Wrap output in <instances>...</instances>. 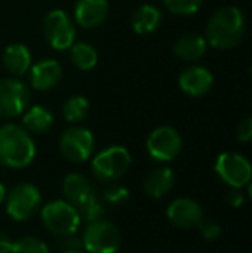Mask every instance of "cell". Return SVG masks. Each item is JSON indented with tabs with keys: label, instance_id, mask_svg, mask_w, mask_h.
<instances>
[{
	"label": "cell",
	"instance_id": "32",
	"mask_svg": "<svg viewBox=\"0 0 252 253\" xmlns=\"http://www.w3.org/2000/svg\"><path fill=\"white\" fill-rule=\"evenodd\" d=\"M12 243L14 241L10 240L5 233L0 231V253H10L12 252Z\"/></svg>",
	"mask_w": 252,
	"mask_h": 253
},
{
	"label": "cell",
	"instance_id": "26",
	"mask_svg": "<svg viewBox=\"0 0 252 253\" xmlns=\"http://www.w3.org/2000/svg\"><path fill=\"white\" fill-rule=\"evenodd\" d=\"M10 253H50V250L40 238L23 236L12 243V252Z\"/></svg>",
	"mask_w": 252,
	"mask_h": 253
},
{
	"label": "cell",
	"instance_id": "22",
	"mask_svg": "<svg viewBox=\"0 0 252 253\" xmlns=\"http://www.w3.org/2000/svg\"><path fill=\"white\" fill-rule=\"evenodd\" d=\"M69 59H71V64H73L76 69L92 71L97 66L99 53L92 45L80 42V43H73L69 47Z\"/></svg>",
	"mask_w": 252,
	"mask_h": 253
},
{
	"label": "cell",
	"instance_id": "15",
	"mask_svg": "<svg viewBox=\"0 0 252 253\" xmlns=\"http://www.w3.org/2000/svg\"><path fill=\"white\" fill-rule=\"evenodd\" d=\"M62 78V67L57 60L54 59H44L38 60L37 64L31 66L30 73V83L31 88L38 91L52 90L59 84Z\"/></svg>",
	"mask_w": 252,
	"mask_h": 253
},
{
	"label": "cell",
	"instance_id": "20",
	"mask_svg": "<svg viewBox=\"0 0 252 253\" xmlns=\"http://www.w3.org/2000/svg\"><path fill=\"white\" fill-rule=\"evenodd\" d=\"M205 50H207V42L202 35L197 33L183 35L175 42V47H173L175 55L187 62H195V60L202 59Z\"/></svg>",
	"mask_w": 252,
	"mask_h": 253
},
{
	"label": "cell",
	"instance_id": "3",
	"mask_svg": "<svg viewBox=\"0 0 252 253\" xmlns=\"http://www.w3.org/2000/svg\"><path fill=\"white\" fill-rule=\"evenodd\" d=\"M3 202L9 217L17 222L33 219L42 209L40 190L31 183H17L9 193H5Z\"/></svg>",
	"mask_w": 252,
	"mask_h": 253
},
{
	"label": "cell",
	"instance_id": "7",
	"mask_svg": "<svg viewBox=\"0 0 252 253\" xmlns=\"http://www.w3.org/2000/svg\"><path fill=\"white\" fill-rule=\"evenodd\" d=\"M216 174L223 183H226L230 188H246L251 183L252 167L247 157L237 152H225L219 153L216 159Z\"/></svg>",
	"mask_w": 252,
	"mask_h": 253
},
{
	"label": "cell",
	"instance_id": "16",
	"mask_svg": "<svg viewBox=\"0 0 252 253\" xmlns=\"http://www.w3.org/2000/svg\"><path fill=\"white\" fill-rule=\"evenodd\" d=\"M175 186V174L169 167H155V169L149 170V174L144 179V191L147 197L154 198V200H161L164 198L169 191Z\"/></svg>",
	"mask_w": 252,
	"mask_h": 253
},
{
	"label": "cell",
	"instance_id": "25",
	"mask_svg": "<svg viewBox=\"0 0 252 253\" xmlns=\"http://www.w3.org/2000/svg\"><path fill=\"white\" fill-rule=\"evenodd\" d=\"M161 2L175 16H192L201 9L204 0H161Z\"/></svg>",
	"mask_w": 252,
	"mask_h": 253
},
{
	"label": "cell",
	"instance_id": "28",
	"mask_svg": "<svg viewBox=\"0 0 252 253\" xmlns=\"http://www.w3.org/2000/svg\"><path fill=\"white\" fill-rule=\"evenodd\" d=\"M197 227H199V231H201L202 238H205V240H209V241L216 240V238L221 234V227H219V224L212 219H204V217H202L201 222L197 224Z\"/></svg>",
	"mask_w": 252,
	"mask_h": 253
},
{
	"label": "cell",
	"instance_id": "29",
	"mask_svg": "<svg viewBox=\"0 0 252 253\" xmlns=\"http://www.w3.org/2000/svg\"><path fill=\"white\" fill-rule=\"evenodd\" d=\"M57 248H61L62 252L81 250V248H83V243H81V238H78L76 233H73V234H66V236H59Z\"/></svg>",
	"mask_w": 252,
	"mask_h": 253
},
{
	"label": "cell",
	"instance_id": "17",
	"mask_svg": "<svg viewBox=\"0 0 252 253\" xmlns=\"http://www.w3.org/2000/svg\"><path fill=\"white\" fill-rule=\"evenodd\" d=\"M162 12L152 3L137 7L131 14V28L137 35H151L161 26Z\"/></svg>",
	"mask_w": 252,
	"mask_h": 253
},
{
	"label": "cell",
	"instance_id": "18",
	"mask_svg": "<svg viewBox=\"0 0 252 253\" xmlns=\"http://www.w3.org/2000/svg\"><path fill=\"white\" fill-rule=\"evenodd\" d=\"M3 67L9 71L12 76H23L31 67V52L23 43H10L3 50L2 57Z\"/></svg>",
	"mask_w": 252,
	"mask_h": 253
},
{
	"label": "cell",
	"instance_id": "23",
	"mask_svg": "<svg viewBox=\"0 0 252 253\" xmlns=\"http://www.w3.org/2000/svg\"><path fill=\"white\" fill-rule=\"evenodd\" d=\"M88 109H90V103L83 95H71L62 103V116L67 123L78 124L88 116Z\"/></svg>",
	"mask_w": 252,
	"mask_h": 253
},
{
	"label": "cell",
	"instance_id": "12",
	"mask_svg": "<svg viewBox=\"0 0 252 253\" xmlns=\"http://www.w3.org/2000/svg\"><path fill=\"white\" fill-rule=\"evenodd\" d=\"M166 215H168L169 222L178 229H192V227H197V224L201 222V219L204 217V210L197 200L183 197L169 203Z\"/></svg>",
	"mask_w": 252,
	"mask_h": 253
},
{
	"label": "cell",
	"instance_id": "11",
	"mask_svg": "<svg viewBox=\"0 0 252 253\" xmlns=\"http://www.w3.org/2000/svg\"><path fill=\"white\" fill-rule=\"evenodd\" d=\"M183 140L173 126H159L149 134L145 147L147 153L157 162H171L182 152Z\"/></svg>",
	"mask_w": 252,
	"mask_h": 253
},
{
	"label": "cell",
	"instance_id": "21",
	"mask_svg": "<svg viewBox=\"0 0 252 253\" xmlns=\"http://www.w3.org/2000/svg\"><path fill=\"white\" fill-rule=\"evenodd\" d=\"M23 114H24L23 127L28 133L44 134L47 131H50L52 126H54V116H52V112L42 105L28 107Z\"/></svg>",
	"mask_w": 252,
	"mask_h": 253
},
{
	"label": "cell",
	"instance_id": "9",
	"mask_svg": "<svg viewBox=\"0 0 252 253\" xmlns=\"http://www.w3.org/2000/svg\"><path fill=\"white\" fill-rule=\"evenodd\" d=\"M95 138L90 129L81 126H71L61 134L59 140V150L62 157L69 162L81 164L88 160L94 153Z\"/></svg>",
	"mask_w": 252,
	"mask_h": 253
},
{
	"label": "cell",
	"instance_id": "14",
	"mask_svg": "<svg viewBox=\"0 0 252 253\" xmlns=\"http://www.w3.org/2000/svg\"><path fill=\"white\" fill-rule=\"evenodd\" d=\"M109 16L107 0H76L74 3V21L81 28L94 30L99 28Z\"/></svg>",
	"mask_w": 252,
	"mask_h": 253
},
{
	"label": "cell",
	"instance_id": "1",
	"mask_svg": "<svg viewBox=\"0 0 252 253\" xmlns=\"http://www.w3.org/2000/svg\"><path fill=\"white\" fill-rule=\"evenodd\" d=\"M246 17L235 5H225L218 9L205 24V42L218 50H230L242 42L246 35Z\"/></svg>",
	"mask_w": 252,
	"mask_h": 253
},
{
	"label": "cell",
	"instance_id": "27",
	"mask_svg": "<svg viewBox=\"0 0 252 253\" xmlns=\"http://www.w3.org/2000/svg\"><path fill=\"white\" fill-rule=\"evenodd\" d=\"M101 197L104 198L105 203H111V205H123L125 202L130 200V191L126 190L121 184H111L101 193Z\"/></svg>",
	"mask_w": 252,
	"mask_h": 253
},
{
	"label": "cell",
	"instance_id": "33",
	"mask_svg": "<svg viewBox=\"0 0 252 253\" xmlns=\"http://www.w3.org/2000/svg\"><path fill=\"white\" fill-rule=\"evenodd\" d=\"M5 193H7V191H5V186H3V184L0 183V205H2L3 200H5Z\"/></svg>",
	"mask_w": 252,
	"mask_h": 253
},
{
	"label": "cell",
	"instance_id": "10",
	"mask_svg": "<svg viewBox=\"0 0 252 253\" xmlns=\"http://www.w3.org/2000/svg\"><path fill=\"white\" fill-rule=\"evenodd\" d=\"M44 37L54 50H69L76 38L69 14L61 9L50 10L44 19Z\"/></svg>",
	"mask_w": 252,
	"mask_h": 253
},
{
	"label": "cell",
	"instance_id": "24",
	"mask_svg": "<svg viewBox=\"0 0 252 253\" xmlns=\"http://www.w3.org/2000/svg\"><path fill=\"white\" fill-rule=\"evenodd\" d=\"M105 205H107V203L104 202V198L101 197V193L94 191V193H92L87 200L81 203V205L76 207V210H78V213H80L81 220L92 222V220L104 219Z\"/></svg>",
	"mask_w": 252,
	"mask_h": 253
},
{
	"label": "cell",
	"instance_id": "2",
	"mask_svg": "<svg viewBox=\"0 0 252 253\" xmlns=\"http://www.w3.org/2000/svg\"><path fill=\"white\" fill-rule=\"evenodd\" d=\"M37 147L31 134L17 124L0 126V166L9 169H24L35 159Z\"/></svg>",
	"mask_w": 252,
	"mask_h": 253
},
{
	"label": "cell",
	"instance_id": "13",
	"mask_svg": "<svg viewBox=\"0 0 252 253\" xmlns=\"http://www.w3.org/2000/svg\"><path fill=\"white\" fill-rule=\"evenodd\" d=\"M214 84V76L211 71H207L202 66H190L183 69V73L178 78V86L185 95L194 98H201L211 91Z\"/></svg>",
	"mask_w": 252,
	"mask_h": 253
},
{
	"label": "cell",
	"instance_id": "19",
	"mask_svg": "<svg viewBox=\"0 0 252 253\" xmlns=\"http://www.w3.org/2000/svg\"><path fill=\"white\" fill-rule=\"evenodd\" d=\"M94 186L85 176L78 172H71L64 177L62 181V193L66 202H69L71 205L78 207L81 205L92 193H94Z\"/></svg>",
	"mask_w": 252,
	"mask_h": 253
},
{
	"label": "cell",
	"instance_id": "34",
	"mask_svg": "<svg viewBox=\"0 0 252 253\" xmlns=\"http://www.w3.org/2000/svg\"><path fill=\"white\" fill-rule=\"evenodd\" d=\"M62 253H83L81 250H71V252H62Z\"/></svg>",
	"mask_w": 252,
	"mask_h": 253
},
{
	"label": "cell",
	"instance_id": "4",
	"mask_svg": "<svg viewBox=\"0 0 252 253\" xmlns=\"http://www.w3.org/2000/svg\"><path fill=\"white\" fill-rule=\"evenodd\" d=\"M131 164V155L121 145H112L99 152L92 160V172L102 183H114L126 174Z\"/></svg>",
	"mask_w": 252,
	"mask_h": 253
},
{
	"label": "cell",
	"instance_id": "31",
	"mask_svg": "<svg viewBox=\"0 0 252 253\" xmlns=\"http://www.w3.org/2000/svg\"><path fill=\"white\" fill-rule=\"evenodd\" d=\"M228 202L232 207H242L244 202H246V197L242 195V190H239V188H232V191L228 193Z\"/></svg>",
	"mask_w": 252,
	"mask_h": 253
},
{
	"label": "cell",
	"instance_id": "6",
	"mask_svg": "<svg viewBox=\"0 0 252 253\" xmlns=\"http://www.w3.org/2000/svg\"><path fill=\"white\" fill-rule=\"evenodd\" d=\"M81 243L88 253H116L121 247V233L114 222L97 219L88 222Z\"/></svg>",
	"mask_w": 252,
	"mask_h": 253
},
{
	"label": "cell",
	"instance_id": "5",
	"mask_svg": "<svg viewBox=\"0 0 252 253\" xmlns=\"http://www.w3.org/2000/svg\"><path fill=\"white\" fill-rule=\"evenodd\" d=\"M42 222L55 236H66L78 231L81 217L76 207L66 200H52L40 209Z\"/></svg>",
	"mask_w": 252,
	"mask_h": 253
},
{
	"label": "cell",
	"instance_id": "8",
	"mask_svg": "<svg viewBox=\"0 0 252 253\" xmlns=\"http://www.w3.org/2000/svg\"><path fill=\"white\" fill-rule=\"evenodd\" d=\"M31 93L28 84L17 78H3L0 80V117L12 119L30 107Z\"/></svg>",
	"mask_w": 252,
	"mask_h": 253
},
{
	"label": "cell",
	"instance_id": "30",
	"mask_svg": "<svg viewBox=\"0 0 252 253\" xmlns=\"http://www.w3.org/2000/svg\"><path fill=\"white\" fill-rule=\"evenodd\" d=\"M237 138H239V141H242V143H249L251 141V138H252V117L251 116L244 117L239 123V126H237Z\"/></svg>",
	"mask_w": 252,
	"mask_h": 253
}]
</instances>
